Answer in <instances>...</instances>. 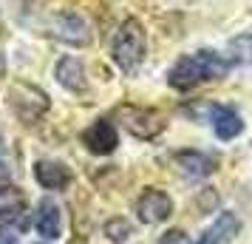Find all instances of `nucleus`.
<instances>
[{
	"mask_svg": "<svg viewBox=\"0 0 252 244\" xmlns=\"http://www.w3.org/2000/svg\"><path fill=\"white\" fill-rule=\"evenodd\" d=\"M229 71L227 57H221L216 51H195L190 57H182L167 74V82L179 91H187L198 82L207 80H221L224 74Z\"/></svg>",
	"mask_w": 252,
	"mask_h": 244,
	"instance_id": "obj_1",
	"label": "nucleus"
},
{
	"mask_svg": "<svg viewBox=\"0 0 252 244\" xmlns=\"http://www.w3.org/2000/svg\"><path fill=\"white\" fill-rule=\"evenodd\" d=\"M111 54H114V63L125 74H133L142 66V60H145V29H142L139 20L130 17V20L122 23V29L114 37Z\"/></svg>",
	"mask_w": 252,
	"mask_h": 244,
	"instance_id": "obj_2",
	"label": "nucleus"
},
{
	"mask_svg": "<svg viewBox=\"0 0 252 244\" xmlns=\"http://www.w3.org/2000/svg\"><path fill=\"white\" fill-rule=\"evenodd\" d=\"M9 105H12L14 116L20 122H37L40 116L48 111V97L40 88L29 85V82H14L9 88Z\"/></svg>",
	"mask_w": 252,
	"mask_h": 244,
	"instance_id": "obj_3",
	"label": "nucleus"
},
{
	"mask_svg": "<svg viewBox=\"0 0 252 244\" xmlns=\"http://www.w3.org/2000/svg\"><path fill=\"white\" fill-rule=\"evenodd\" d=\"M48 32L68 46H88L91 43V29L77 12H57L48 20Z\"/></svg>",
	"mask_w": 252,
	"mask_h": 244,
	"instance_id": "obj_4",
	"label": "nucleus"
},
{
	"mask_svg": "<svg viewBox=\"0 0 252 244\" xmlns=\"http://www.w3.org/2000/svg\"><path fill=\"white\" fill-rule=\"evenodd\" d=\"M119 119L133 137L139 139H153L164 131V119H161L156 111H148V108H133V105H125L119 108Z\"/></svg>",
	"mask_w": 252,
	"mask_h": 244,
	"instance_id": "obj_5",
	"label": "nucleus"
},
{
	"mask_svg": "<svg viewBox=\"0 0 252 244\" xmlns=\"http://www.w3.org/2000/svg\"><path fill=\"white\" fill-rule=\"evenodd\" d=\"M136 213L145 224H159V221H167L173 213V199L159 190V187H148L136 202Z\"/></svg>",
	"mask_w": 252,
	"mask_h": 244,
	"instance_id": "obj_6",
	"label": "nucleus"
},
{
	"mask_svg": "<svg viewBox=\"0 0 252 244\" xmlns=\"http://www.w3.org/2000/svg\"><path fill=\"white\" fill-rule=\"evenodd\" d=\"M82 142H85V148L96 156H105V153H114L116 145H119V137H116V128L114 122H108V119H96L91 128L82 134Z\"/></svg>",
	"mask_w": 252,
	"mask_h": 244,
	"instance_id": "obj_7",
	"label": "nucleus"
},
{
	"mask_svg": "<svg viewBox=\"0 0 252 244\" xmlns=\"http://www.w3.org/2000/svg\"><path fill=\"white\" fill-rule=\"evenodd\" d=\"M34 179L46 187V190H63V187H68V182H71V171L60 162L43 159V162L34 165Z\"/></svg>",
	"mask_w": 252,
	"mask_h": 244,
	"instance_id": "obj_8",
	"label": "nucleus"
},
{
	"mask_svg": "<svg viewBox=\"0 0 252 244\" xmlns=\"http://www.w3.org/2000/svg\"><path fill=\"white\" fill-rule=\"evenodd\" d=\"M57 80L63 88L68 91H85L88 88V80H85V69L77 57H63L57 63Z\"/></svg>",
	"mask_w": 252,
	"mask_h": 244,
	"instance_id": "obj_9",
	"label": "nucleus"
},
{
	"mask_svg": "<svg viewBox=\"0 0 252 244\" xmlns=\"http://www.w3.org/2000/svg\"><path fill=\"white\" fill-rule=\"evenodd\" d=\"M213 131H216L218 139H235L241 131H244V122H241V116L232 108L216 105L213 108Z\"/></svg>",
	"mask_w": 252,
	"mask_h": 244,
	"instance_id": "obj_10",
	"label": "nucleus"
},
{
	"mask_svg": "<svg viewBox=\"0 0 252 244\" xmlns=\"http://www.w3.org/2000/svg\"><path fill=\"white\" fill-rule=\"evenodd\" d=\"M176 165H179L182 174L190 176V179H201V176L213 174V168H216V162H213L210 156H204V153H198V151L176 153Z\"/></svg>",
	"mask_w": 252,
	"mask_h": 244,
	"instance_id": "obj_11",
	"label": "nucleus"
},
{
	"mask_svg": "<svg viewBox=\"0 0 252 244\" xmlns=\"http://www.w3.org/2000/svg\"><path fill=\"white\" fill-rule=\"evenodd\" d=\"M37 230L46 239H60L63 233V216H60V208L54 202H40V210H37Z\"/></svg>",
	"mask_w": 252,
	"mask_h": 244,
	"instance_id": "obj_12",
	"label": "nucleus"
},
{
	"mask_svg": "<svg viewBox=\"0 0 252 244\" xmlns=\"http://www.w3.org/2000/svg\"><path fill=\"white\" fill-rule=\"evenodd\" d=\"M227 63L229 66H247L252 63V32H244V35L232 37L227 46Z\"/></svg>",
	"mask_w": 252,
	"mask_h": 244,
	"instance_id": "obj_13",
	"label": "nucleus"
},
{
	"mask_svg": "<svg viewBox=\"0 0 252 244\" xmlns=\"http://www.w3.org/2000/svg\"><path fill=\"white\" fill-rule=\"evenodd\" d=\"M26 208V193L17 187H0V216H17Z\"/></svg>",
	"mask_w": 252,
	"mask_h": 244,
	"instance_id": "obj_14",
	"label": "nucleus"
},
{
	"mask_svg": "<svg viewBox=\"0 0 252 244\" xmlns=\"http://www.w3.org/2000/svg\"><path fill=\"white\" fill-rule=\"evenodd\" d=\"M238 230H241V221L232 216V213H221L218 216V221H216V227H213V236H216L218 242H229V239H235L238 236Z\"/></svg>",
	"mask_w": 252,
	"mask_h": 244,
	"instance_id": "obj_15",
	"label": "nucleus"
},
{
	"mask_svg": "<svg viewBox=\"0 0 252 244\" xmlns=\"http://www.w3.org/2000/svg\"><path fill=\"white\" fill-rule=\"evenodd\" d=\"M130 233H133L130 221H127V219H119V216L105 224V236H108V242H114V244L127 242V239H130Z\"/></svg>",
	"mask_w": 252,
	"mask_h": 244,
	"instance_id": "obj_16",
	"label": "nucleus"
},
{
	"mask_svg": "<svg viewBox=\"0 0 252 244\" xmlns=\"http://www.w3.org/2000/svg\"><path fill=\"white\" fill-rule=\"evenodd\" d=\"M161 244H190V236L184 230H167L161 236Z\"/></svg>",
	"mask_w": 252,
	"mask_h": 244,
	"instance_id": "obj_17",
	"label": "nucleus"
},
{
	"mask_svg": "<svg viewBox=\"0 0 252 244\" xmlns=\"http://www.w3.org/2000/svg\"><path fill=\"white\" fill-rule=\"evenodd\" d=\"M198 244H218V239L213 236V233H207V236H204V239H201Z\"/></svg>",
	"mask_w": 252,
	"mask_h": 244,
	"instance_id": "obj_18",
	"label": "nucleus"
},
{
	"mask_svg": "<svg viewBox=\"0 0 252 244\" xmlns=\"http://www.w3.org/2000/svg\"><path fill=\"white\" fill-rule=\"evenodd\" d=\"M0 153H3V139H0Z\"/></svg>",
	"mask_w": 252,
	"mask_h": 244,
	"instance_id": "obj_19",
	"label": "nucleus"
}]
</instances>
